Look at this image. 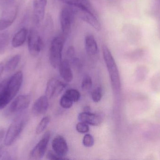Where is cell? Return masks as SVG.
Segmentation results:
<instances>
[{
	"instance_id": "obj_28",
	"label": "cell",
	"mask_w": 160,
	"mask_h": 160,
	"mask_svg": "<svg viewBox=\"0 0 160 160\" xmlns=\"http://www.w3.org/2000/svg\"><path fill=\"white\" fill-rule=\"evenodd\" d=\"M76 129L80 133H87L89 132V127L88 124L80 121L76 126Z\"/></svg>"
},
{
	"instance_id": "obj_23",
	"label": "cell",
	"mask_w": 160,
	"mask_h": 160,
	"mask_svg": "<svg viewBox=\"0 0 160 160\" xmlns=\"http://www.w3.org/2000/svg\"><path fill=\"white\" fill-rule=\"evenodd\" d=\"M9 35L6 32L0 34V53L2 52L6 48L8 42Z\"/></svg>"
},
{
	"instance_id": "obj_15",
	"label": "cell",
	"mask_w": 160,
	"mask_h": 160,
	"mask_svg": "<svg viewBox=\"0 0 160 160\" xmlns=\"http://www.w3.org/2000/svg\"><path fill=\"white\" fill-rule=\"evenodd\" d=\"M49 99L46 95L39 97L34 103L32 107V112L35 116H38L45 114L49 106Z\"/></svg>"
},
{
	"instance_id": "obj_2",
	"label": "cell",
	"mask_w": 160,
	"mask_h": 160,
	"mask_svg": "<svg viewBox=\"0 0 160 160\" xmlns=\"http://www.w3.org/2000/svg\"><path fill=\"white\" fill-rule=\"evenodd\" d=\"M102 52L103 59L111 80L112 87L115 92H119L121 88V82L116 63L111 51L106 45H102Z\"/></svg>"
},
{
	"instance_id": "obj_30",
	"label": "cell",
	"mask_w": 160,
	"mask_h": 160,
	"mask_svg": "<svg viewBox=\"0 0 160 160\" xmlns=\"http://www.w3.org/2000/svg\"><path fill=\"white\" fill-rule=\"evenodd\" d=\"M5 130L3 128L0 127V143L3 140L5 135Z\"/></svg>"
},
{
	"instance_id": "obj_1",
	"label": "cell",
	"mask_w": 160,
	"mask_h": 160,
	"mask_svg": "<svg viewBox=\"0 0 160 160\" xmlns=\"http://www.w3.org/2000/svg\"><path fill=\"white\" fill-rule=\"evenodd\" d=\"M23 81V73L18 71L11 76L0 87V110L14 99L19 91Z\"/></svg>"
},
{
	"instance_id": "obj_32",
	"label": "cell",
	"mask_w": 160,
	"mask_h": 160,
	"mask_svg": "<svg viewBox=\"0 0 160 160\" xmlns=\"http://www.w3.org/2000/svg\"><path fill=\"white\" fill-rule=\"evenodd\" d=\"M4 152V147L3 146L0 145V159L2 157Z\"/></svg>"
},
{
	"instance_id": "obj_10",
	"label": "cell",
	"mask_w": 160,
	"mask_h": 160,
	"mask_svg": "<svg viewBox=\"0 0 160 160\" xmlns=\"http://www.w3.org/2000/svg\"><path fill=\"white\" fill-rule=\"evenodd\" d=\"M50 132H45L38 143L30 152V157L32 159L38 160L42 158L47 151V147L50 139Z\"/></svg>"
},
{
	"instance_id": "obj_6",
	"label": "cell",
	"mask_w": 160,
	"mask_h": 160,
	"mask_svg": "<svg viewBox=\"0 0 160 160\" xmlns=\"http://www.w3.org/2000/svg\"><path fill=\"white\" fill-rule=\"evenodd\" d=\"M74 11L69 6L62 8L60 15V25L62 35L65 38L70 34L73 23V18L75 17Z\"/></svg>"
},
{
	"instance_id": "obj_3",
	"label": "cell",
	"mask_w": 160,
	"mask_h": 160,
	"mask_svg": "<svg viewBox=\"0 0 160 160\" xmlns=\"http://www.w3.org/2000/svg\"><path fill=\"white\" fill-rule=\"evenodd\" d=\"M28 119L27 113L23 111L14 118L5 133L4 141L5 145L10 146L14 143L25 127Z\"/></svg>"
},
{
	"instance_id": "obj_8",
	"label": "cell",
	"mask_w": 160,
	"mask_h": 160,
	"mask_svg": "<svg viewBox=\"0 0 160 160\" xmlns=\"http://www.w3.org/2000/svg\"><path fill=\"white\" fill-rule=\"evenodd\" d=\"M31 98L28 95H22L18 96L11 102L8 109V114H14L24 111L29 107Z\"/></svg>"
},
{
	"instance_id": "obj_9",
	"label": "cell",
	"mask_w": 160,
	"mask_h": 160,
	"mask_svg": "<svg viewBox=\"0 0 160 160\" xmlns=\"http://www.w3.org/2000/svg\"><path fill=\"white\" fill-rule=\"evenodd\" d=\"M75 16L80 18L82 20L92 26L97 31H100L101 25L99 21L98 16L83 9L72 7Z\"/></svg>"
},
{
	"instance_id": "obj_25",
	"label": "cell",
	"mask_w": 160,
	"mask_h": 160,
	"mask_svg": "<svg viewBox=\"0 0 160 160\" xmlns=\"http://www.w3.org/2000/svg\"><path fill=\"white\" fill-rule=\"evenodd\" d=\"M60 103L61 107L64 109H68L73 106V102L64 94L60 99Z\"/></svg>"
},
{
	"instance_id": "obj_22",
	"label": "cell",
	"mask_w": 160,
	"mask_h": 160,
	"mask_svg": "<svg viewBox=\"0 0 160 160\" xmlns=\"http://www.w3.org/2000/svg\"><path fill=\"white\" fill-rule=\"evenodd\" d=\"M64 94L68 97L73 102H78L79 101L81 97V94L80 92L77 89H73V88L66 90L65 93Z\"/></svg>"
},
{
	"instance_id": "obj_16",
	"label": "cell",
	"mask_w": 160,
	"mask_h": 160,
	"mask_svg": "<svg viewBox=\"0 0 160 160\" xmlns=\"http://www.w3.org/2000/svg\"><path fill=\"white\" fill-rule=\"evenodd\" d=\"M79 120L88 125L92 126H98L102 123V117L97 114L92 113L89 111H83L78 115Z\"/></svg>"
},
{
	"instance_id": "obj_17",
	"label": "cell",
	"mask_w": 160,
	"mask_h": 160,
	"mask_svg": "<svg viewBox=\"0 0 160 160\" xmlns=\"http://www.w3.org/2000/svg\"><path fill=\"white\" fill-rule=\"evenodd\" d=\"M85 48L89 56L93 57L98 54V43L94 36L88 34L85 38Z\"/></svg>"
},
{
	"instance_id": "obj_7",
	"label": "cell",
	"mask_w": 160,
	"mask_h": 160,
	"mask_svg": "<svg viewBox=\"0 0 160 160\" xmlns=\"http://www.w3.org/2000/svg\"><path fill=\"white\" fill-rule=\"evenodd\" d=\"M28 50L31 55L37 56L40 53L43 47V41L36 30L31 29L29 31L28 38Z\"/></svg>"
},
{
	"instance_id": "obj_18",
	"label": "cell",
	"mask_w": 160,
	"mask_h": 160,
	"mask_svg": "<svg viewBox=\"0 0 160 160\" xmlns=\"http://www.w3.org/2000/svg\"><path fill=\"white\" fill-rule=\"evenodd\" d=\"M29 31L26 27L20 29L13 36L11 40V45L14 48H18L22 46L28 38Z\"/></svg>"
},
{
	"instance_id": "obj_31",
	"label": "cell",
	"mask_w": 160,
	"mask_h": 160,
	"mask_svg": "<svg viewBox=\"0 0 160 160\" xmlns=\"http://www.w3.org/2000/svg\"><path fill=\"white\" fill-rule=\"evenodd\" d=\"M4 65L2 63H0V79H1V76H2V74L4 71ZM2 84H0V87H1Z\"/></svg>"
},
{
	"instance_id": "obj_21",
	"label": "cell",
	"mask_w": 160,
	"mask_h": 160,
	"mask_svg": "<svg viewBox=\"0 0 160 160\" xmlns=\"http://www.w3.org/2000/svg\"><path fill=\"white\" fill-rule=\"evenodd\" d=\"M51 118L49 116H46L43 117L38 123L36 129V133L39 134L42 133L48 126L50 122Z\"/></svg>"
},
{
	"instance_id": "obj_26",
	"label": "cell",
	"mask_w": 160,
	"mask_h": 160,
	"mask_svg": "<svg viewBox=\"0 0 160 160\" xmlns=\"http://www.w3.org/2000/svg\"><path fill=\"white\" fill-rule=\"evenodd\" d=\"M92 80L88 75H85L83 77L82 83V88L84 91L89 90L92 87Z\"/></svg>"
},
{
	"instance_id": "obj_11",
	"label": "cell",
	"mask_w": 160,
	"mask_h": 160,
	"mask_svg": "<svg viewBox=\"0 0 160 160\" xmlns=\"http://www.w3.org/2000/svg\"><path fill=\"white\" fill-rule=\"evenodd\" d=\"M66 87V85L56 79H52L47 84L46 95L49 99L58 96Z\"/></svg>"
},
{
	"instance_id": "obj_13",
	"label": "cell",
	"mask_w": 160,
	"mask_h": 160,
	"mask_svg": "<svg viewBox=\"0 0 160 160\" xmlns=\"http://www.w3.org/2000/svg\"><path fill=\"white\" fill-rule=\"evenodd\" d=\"M52 149L61 157H65L68 151L67 143L65 138L61 135L54 137L52 143Z\"/></svg>"
},
{
	"instance_id": "obj_33",
	"label": "cell",
	"mask_w": 160,
	"mask_h": 160,
	"mask_svg": "<svg viewBox=\"0 0 160 160\" xmlns=\"http://www.w3.org/2000/svg\"><path fill=\"white\" fill-rule=\"evenodd\" d=\"M2 1V0H0V1Z\"/></svg>"
},
{
	"instance_id": "obj_29",
	"label": "cell",
	"mask_w": 160,
	"mask_h": 160,
	"mask_svg": "<svg viewBox=\"0 0 160 160\" xmlns=\"http://www.w3.org/2000/svg\"><path fill=\"white\" fill-rule=\"evenodd\" d=\"M46 158L48 159L52 160H66L68 159L66 157H61V156L56 154L53 150H50L48 151L46 155Z\"/></svg>"
},
{
	"instance_id": "obj_14",
	"label": "cell",
	"mask_w": 160,
	"mask_h": 160,
	"mask_svg": "<svg viewBox=\"0 0 160 160\" xmlns=\"http://www.w3.org/2000/svg\"><path fill=\"white\" fill-rule=\"evenodd\" d=\"M59 1L69 6L87 10L98 16L89 0H59Z\"/></svg>"
},
{
	"instance_id": "obj_4",
	"label": "cell",
	"mask_w": 160,
	"mask_h": 160,
	"mask_svg": "<svg viewBox=\"0 0 160 160\" xmlns=\"http://www.w3.org/2000/svg\"><path fill=\"white\" fill-rule=\"evenodd\" d=\"M18 11V0H5L0 15V31H4L14 22Z\"/></svg>"
},
{
	"instance_id": "obj_12",
	"label": "cell",
	"mask_w": 160,
	"mask_h": 160,
	"mask_svg": "<svg viewBox=\"0 0 160 160\" xmlns=\"http://www.w3.org/2000/svg\"><path fill=\"white\" fill-rule=\"evenodd\" d=\"M48 0H33L34 20L36 24H40L44 20Z\"/></svg>"
},
{
	"instance_id": "obj_5",
	"label": "cell",
	"mask_w": 160,
	"mask_h": 160,
	"mask_svg": "<svg viewBox=\"0 0 160 160\" xmlns=\"http://www.w3.org/2000/svg\"><path fill=\"white\" fill-rule=\"evenodd\" d=\"M66 38L63 35L53 38L51 42L49 52L50 63L54 68L59 67L62 62V53Z\"/></svg>"
},
{
	"instance_id": "obj_19",
	"label": "cell",
	"mask_w": 160,
	"mask_h": 160,
	"mask_svg": "<svg viewBox=\"0 0 160 160\" xmlns=\"http://www.w3.org/2000/svg\"><path fill=\"white\" fill-rule=\"evenodd\" d=\"M60 75L67 82H70L73 80V74L68 60L62 61L59 66Z\"/></svg>"
},
{
	"instance_id": "obj_20",
	"label": "cell",
	"mask_w": 160,
	"mask_h": 160,
	"mask_svg": "<svg viewBox=\"0 0 160 160\" xmlns=\"http://www.w3.org/2000/svg\"><path fill=\"white\" fill-rule=\"evenodd\" d=\"M21 59L20 54H17L12 56L7 62L4 67V70L7 72H11L14 71L18 65Z\"/></svg>"
},
{
	"instance_id": "obj_24",
	"label": "cell",
	"mask_w": 160,
	"mask_h": 160,
	"mask_svg": "<svg viewBox=\"0 0 160 160\" xmlns=\"http://www.w3.org/2000/svg\"><path fill=\"white\" fill-rule=\"evenodd\" d=\"M91 97L93 101L98 102L102 98V88L99 86L95 88L91 93Z\"/></svg>"
},
{
	"instance_id": "obj_27",
	"label": "cell",
	"mask_w": 160,
	"mask_h": 160,
	"mask_svg": "<svg viewBox=\"0 0 160 160\" xmlns=\"http://www.w3.org/2000/svg\"><path fill=\"white\" fill-rule=\"evenodd\" d=\"M82 143L83 145L86 147H91L94 144V138L91 134H85L83 138Z\"/></svg>"
}]
</instances>
